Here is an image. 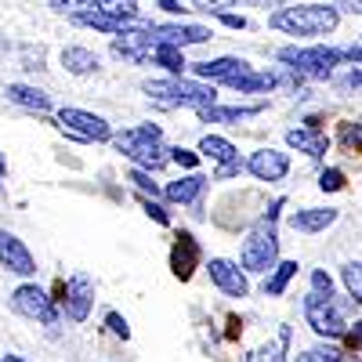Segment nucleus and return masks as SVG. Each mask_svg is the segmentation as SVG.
I'll return each mask as SVG.
<instances>
[{"label":"nucleus","instance_id":"obj_7","mask_svg":"<svg viewBox=\"0 0 362 362\" xmlns=\"http://www.w3.org/2000/svg\"><path fill=\"white\" fill-rule=\"evenodd\" d=\"M58 127H62L69 138H76V141H112L109 119L87 112V109H76V105L58 109Z\"/></svg>","mask_w":362,"mask_h":362},{"label":"nucleus","instance_id":"obj_42","mask_svg":"<svg viewBox=\"0 0 362 362\" xmlns=\"http://www.w3.org/2000/svg\"><path fill=\"white\" fill-rule=\"evenodd\" d=\"M221 22H225V25H232V29H247V18H243V15H232V11H228V15H221Z\"/></svg>","mask_w":362,"mask_h":362},{"label":"nucleus","instance_id":"obj_46","mask_svg":"<svg viewBox=\"0 0 362 362\" xmlns=\"http://www.w3.org/2000/svg\"><path fill=\"white\" fill-rule=\"evenodd\" d=\"M0 362H29V358H22V355H4Z\"/></svg>","mask_w":362,"mask_h":362},{"label":"nucleus","instance_id":"obj_23","mask_svg":"<svg viewBox=\"0 0 362 362\" xmlns=\"http://www.w3.org/2000/svg\"><path fill=\"white\" fill-rule=\"evenodd\" d=\"M297 261H279L276 268L264 276V297H283L286 293V286H290V279L297 276Z\"/></svg>","mask_w":362,"mask_h":362},{"label":"nucleus","instance_id":"obj_14","mask_svg":"<svg viewBox=\"0 0 362 362\" xmlns=\"http://www.w3.org/2000/svg\"><path fill=\"white\" fill-rule=\"evenodd\" d=\"M247 170L257 181H283L290 174V156L279 153V148H257V153L247 160Z\"/></svg>","mask_w":362,"mask_h":362},{"label":"nucleus","instance_id":"obj_6","mask_svg":"<svg viewBox=\"0 0 362 362\" xmlns=\"http://www.w3.org/2000/svg\"><path fill=\"white\" fill-rule=\"evenodd\" d=\"M305 319H308V326L315 329V334L326 337V341H344V337H348V326H351V322H344V315H341L337 297L315 293V290L305 297Z\"/></svg>","mask_w":362,"mask_h":362},{"label":"nucleus","instance_id":"obj_13","mask_svg":"<svg viewBox=\"0 0 362 362\" xmlns=\"http://www.w3.org/2000/svg\"><path fill=\"white\" fill-rule=\"evenodd\" d=\"M62 305H66V315L73 322H83L90 315V305H95V283L87 276H73L66 283V293H62Z\"/></svg>","mask_w":362,"mask_h":362},{"label":"nucleus","instance_id":"obj_17","mask_svg":"<svg viewBox=\"0 0 362 362\" xmlns=\"http://www.w3.org/2000/svg\"><path fill=\"white\" fill-rule=\"evenodd\" d=\"M286 145L297 148V153H305V156H326L329 138L319 127H297V131H286Z\"/></svg>","mask_w":362,"mask_h":362},{"label":"nucleus","instance_id":"obj_15","mask_svg":"<svg viewBox=\"0 0 362 362\" xmlns=\"http://www.w3.org/2000/svg\"><path fill=\"white\" fill-rule=\"evenodd\" d=\"M196 264H199V243H196L189 232H181L174 239V247H170V272H174L181 283H185V279H192Z\"/></svg>","mask_w":362,"mask_h":362},{"label":"nucleus","instance_id":"obj_19","mask_svg":"<svg viewBox=\"0 0 362 362\" xmlns=\"http://www.w3.org/2000/svg\"><path fill=\"white\" fill-rule=\"evenodd\" d=\"M73 22L76 25H90V29H102V33H112V37H119V33H127V29L134 25L131 18H116V15H105V11H80V15H73Z\"/></svg>","mask_w":362,"mask_h":362},{"label":"nucleus","instance_id":"obj_4","mask_svg":"<svg viewBox=\"0 0 362 362\" xmlns=\"http://www.w3.org/2000/svg\"><path fill=\"white\" fill-rule=\"evenodd\" d=\"M112 148L124 153L141 170H160L170 160V148H163L160 124H138V127H131L124 134H112Z\"/></svg>","mask_w":362,"mask_h":362},{"label":"nucleus","instance_id":"obj_32","mask_svg":"<svg viewBox=\"0 0 362 362\" xmlns=\"http://www.w3.org/2000/svg\"><path fill=\"white\" fill-rule=\"evenodd\" d=\"M239 0H192L196 11H206V15H228V8H235Z\"/></svg>","mask_w":362,"mask_h":362},{"label":"nucleus","instance_id":"obj_37","mask_svg":"<svg viewBox=\"0 0 362 362\" xmlns=\"http://www.w3.org/2000/svg\"><path fill=\"white\" fill-rule=\"evenodd\" d=\"M312 290H315V293H329V297H334V279H329L322 268H315V272H312Z\"/></svg>","mask_w":362,"mask_h":362},{"label":"nucleus","instance_id":"obj_22","mask_svg":"<svg viewBox=\"0 0 362 362\" xmlns=\"http://www.w3.org/2000/svg\"><path fill=\"white\" fill-rule=\"evenodd\" d=\"M199 153H203L206 160H214L218 167H225V163H235V160H239V148H235L228 138H218V134H206V138L199 141Z\"/></svg>","mask_w":362,"mask_h":362},{"label":"nucleus","instance_id":"obj_24","mask_svg":"<svg viewBox=\"0 0 362 362\" xmlns=\"http://www.w3.org/2000/svg\"><path fill=\"white\" fill-rule=\"evenodd\" d=\"M62 66L76 76H87V73H95L98 69V54L95 51H87V47H66L62 51Z\"/></svg>","mask_w":362,"mask_h":362},{"label":"nucleus","instance_id":"obj_5","mask_svg":"<svg viewBox=\"0 0 362 362\" xmlns=\"http://www.w3.org/2000/svg\"><path fill=\"white\" fill-rule=\"evenodd\" d=\"M279 62L286 69H293L297 76L326 80L341 69V62H348V51H337V47H283Z\"/></svg>","mask_w":362,"mask_h":362},{"label":"nucleus","instance_id":"obj_36","mask_svg":"<svg viewBox=\"0 0 362 362\" xmlns=\"http://www.w3.org/2000/svg\"><path fill=\"white\" fill-rule=\"evenodd\" d=\"M170 160H174L177 167H185V170H192V167L199 163V156L192 153V148H170Z\"/></svg>","mask_w":362,"mask_h":362},{"label":"nucleus","instance_id":"obj_40","mask_svg":"<svg viewBox=\"0 0 362 362\" xmlns=\"http://www.w3.org/2000/svg\"><path fill=\"white\" fill-rule=\"evenodd\" d=\"M243 170H247V163H243V160H235V163H225V167H218V170H214V181H228V177L243 174Z\"/></svg>","mask_w":362,"mask_h":362},{"label":"nucleus","instance_id":"obj_10","mask_svg":"<svg viewBox=\"0 0 362 362\" xmlns=\"http://www.w3.org/2000/svg\"><path fill=\"white\" fill-rule=\"evenodd\" d=\"M196 80H210V83H235L239 76L250 73L247 58H214V62H192L189 66Z\"/></svg>","mask_w":362,"mask_h":362},{"label":"nucleus","instance_id":"obj_20","mask_svg":"<svg viewBox=\"0 0 362 362\" xmlns=\"http://www.w3.org/2000/svg\"><path fill=\"white\" fill-rule=\"evenodd\" d=\"M203 189H206V177L203 174H185V177L170 181V185L163 189V196L170 203H196L203 196Z\"/></svg>","mask_w":362,"mask_h":362},{"label":"nucleus","instance_id":"obj_34","mask_svg":"<svg viewBox=\"0 0 362 362\" xmlns=\"http://www.w3.org/2000/svg\"><path fill=\"white\" fill-rule=\"evenodd\" d=\"M105 326L112 329V334H116L119 341H127V337H131V329H127V319L119 315V312H109V315H105Z\"/></svg>","mask_w":362,"mask_h":362},{"label":"nucleus","instance_id":"obj_48","mask_svg":"<svg viewBox=\"0 0 362 362\" xmlns=\"http://www.w3.org/2000/svg\"><path fill=\"white\" fill-rule=\"evenodd\" d=\"M0 181H4V170H0Z\"/></svg>","mask_w":362,"mask_h":362},{"label":"nucleus","instance_id":"obj_33","mask_svg":"<svg viewBox=\"0 0 362 362\" xmlns=\"http://www.w3.org/2000/svg\"><path fill=\"white\" fill-rule=\"evenodd\" d=\"M131 181H134V185H138L145 196H148V192H153V199H156V196H163V189H160L156 181L148 177V170H141V167H134V170H131Z\"/></svg>","mask_w":362,"mask_h":362},{"label":"nucleus","instance_id":"obj_1","mask_svg":"<svg viewBox=\"0 0 362 362\" xmlns=\"http://www.w3.org/2000/svg\"><path fill=\"white\" fill-rule=\"evenodd\" d=\"M148 102H156L160 109H210L218 102L214 83L196 80V76H163V80H148L145 83Z\"/></svg>","mask_w":362,"mask_h":362},{"label":"nucleus","instance_id":"obj_21","mask_svg":"<svg viewBox=\"0 0 362 362\" xmlns=\"http://www.w3.org/2000/svg\"><path fill=\"white\" fill-rule=\"evenodd\" d=\"M8 98L22 109H33V112H47L51 109V98L44 95V90L29 87V83H8Z\"/></svg>","mask_w":362,"mask_h":362},{"label":"nucleus","instance_id":"obj_41","mask_svg":"<svg viewBox=\"0 0 362 362\" xmlns=\"http://www.w3.org/2000/svg\"><path fill=\"white\" fill-rule=\"evenodd\" d=\"M334 8L348 15H362V0H334Z\"/></svg>","mask_w":362,"mask_h":362},{"label":"nucleus","instance_id":"obj_29","mask_svg":"<svg viewBox=\"0 0 362 362\" xmlns=\"http://www.w3.org/2000/svg\"><path fill=\"white\" fill-rule=\"evenodd\" d=\"M341 145L348 153H362V124H341Z\"/></svg>","mask_w":362,"mask_h":362},{"label":"nucleus","instance_id":"obj_9","mask_svg":"<svg viewBox=\"0 0 362 362\" xmlns=\"http://www.w3.org/2000/svg\"><path fill=\"white\" fill-rule=\"evenodd\" d=\"M206 272H210V279H214V286H218L225 297H247V293H250V279H247L243 264H235V261H228V257H210Z\"/></svg>","mask_w":362,"mask_h":362},{"label":"nucleus","instance_id":"obj_31","mask_svg":"<svg viewBox=\"0 0 362 362\" xmlns=\"http://www.w3.org/2000/svg\"><path fill=\"white\" fill-rule=\"evenodd\" d=\"M315 351H319L322 362H362V355L344 351V348H334V344H322V348H315Z\"/></svg>","mask_w":362,"mask_h":362},{"label":"nucleus","instance_id":"obj_43","mask_svg":"<svg viewBox=\"0 0 362 362\" xmlns=\"http://www.w3.org/2000/svg\"><path fill=\"white\" fill-rule=\"evenodd\" d=\"M160 8H163L167 15H181V11H185V8L177 4V0H160Z\"/></svg>","mask_w":362,"mask_h":362},{"label":"nucleus","instance_id":"obj_16","mask_svg":"<svg viewBox=\"0 0 362 362\" xmlns=\"http://www.w3.org/2000/svg\"><path fill=\"white\" fill-rule=\"evenodd\" d=\"M334 221H337L334 206H305V210H297V214L290 218V228L300 232V235H315V232H326Z\"/></svg>","mask_w":362,"mask_h":362},{"label":"nucleus","instance_id":"obj_39","mask_svg":"<svg viewBox=\"0 0 362 362\" xmlns=\"http://www.w3.org/2000/svg\"><path fill=\"white\" fill-rule=\"evenodd\" d=\"M344 341H348V348H351L355 355H362V319H355V322L348 326V337H344Z\"/></svg>","mask_w":362,"mask_h":362},{"label":"nucleus","instance_id":"obj_30","mask_svg":"<svg viewBox=\"0 0 362 362\" xmlns=\"http://www.w3.org/2000/svg\"><path fill=\"white\" fill-rule=\"evenodd\" d=\"M344 185H348V181H344V170H337V167H329V170L319 174V189H322V192H341Z\"/></svg>","mask_w":362,"mask_h":362},{"label":"nucleus","instance_id":"obj_44","mask_svg":"<svg viewBox=\"0 0 362 362\" xmlns=\"http://www.w3.org/2000/svg\"><path fill=\"white\" fill-rule=\"evenodd\" d=\"M348 62L362 66V47H348Z\"/></svg>","mask_w":362,"mask_h":362},{"label":"nucleus","instance_id":"obj_2","mask_svg":"<svg viewBox=\"0 0 362 362\" xmlns=\"http://www.w3.org/2000/svg\"><path fill=\"white\" fill-rule=\"evenodd\" d=\"M279 210H283V199L272 203L268 214H261L257 225L247 232L243 250H239V264H243V272H264L268 276V272L279 264V232H276Z\"/></svg>","mask_w":362,"mask_h":362},{"label":"nucleus","instance_id":"obj_3","mask_svg":"<svg viewBox=\"0 0 362 362\" xmlns=\"http://www.w3.org/2000/svg\"><path fill=\"white\" fill-rule=\"evenodd\" d=\"M341 22V11L334 4H297V8H279L276 15L268 18L272 29L279 33H290V37H326L334 33Z\"/></svg>","mask_w":362,"mask_h":362},{"label":"nucleus","instance_id":"obj_25","mask_svg":"<svg viewBox=\"0 0 362 362\" xmlns=\"http://www.w3.org/2000/svg\"><path fill=\"white\" fill-rule=\"evenodd\" d=\"M279 80H276V73H247V76H239L235 83H228L232 90H239V95H264V90H272Z\"/></svg>","mask_w":362,"mask_h":362},{"label":"nucleus","instance_id":"obj_28","mask_svg":"<svg viewBox=\"0 0 362 362\" xmlns=\"http://www.w3.org/2000/svg\"><path fill=\"white\" fill-rule=\"evenodd\" d=\"M341 279H344V286H348V293L362 305V264L358 261H348L344 268H341Z\"/></svg>","mask_w":362,"mask_h":362},{"label":"nucleus","instance_id":"obj_26","mask_svg":"<svg viewBox=\"0 0 362 362\" xmlns=\"http://www.w3.org/2000/svg\"><path fill=\"white\" fill-rule=\"evenodd\" d=\"M153 62L156 66H163L170 76H181L192 62H185V54H181V47H167V44H156V51H153Z\"/></svg>","mask_w":362,"mask_h":362},{"label":"nucleus","instance_id":"obj_11","mask_svg":"<svg viewBox=\"0 0 362 362\" xmlns=\"http://www.w3.org/2000/svg\"><path fill=\"white\" fill-rule=\"evenodd\" d=\"M148 29V37H153V44H167V47H189V44H206L210 37V29L206 25H145Z\"/></svg>","mask_w":362,"mask_h":362},{"label":"nucleus","instance_id":"obj_35","mask_svg":"<svg viewBox=\"0 0 362 362\" xmlns=\"http://www.w3.org/2000/svg\"><path fill=\"white\" fill-rule=\"evenodd\" d=\"M47 4H51L54 11H62V15H80V11H87V0H47Z\"/></svg>","mask_w":362,"mask_h":362},{"label":"nucleus","instance_id":"obj_27","mask_svg":"<svg viewBox=\"0 0 362 362\" xmlns=\"http://www.w3.org/2000/svg\"><path fill=\"white\" fill-rule=\"evenodd\" d=\"M95 8L105 11V15H116V18H138V8H134V0H95Z\"/></svg>","mask_w":362,"mask_h":362},{"label":"nucleus","instance_id":"obj_38","mask_svg":"<svg viewBox=\"0 0 362 362\" xmlns=\"http://www.w3.org/2000/svg\"><path fill=\"white\" fill-rule=\"evenodd\" d=\"M141 203H145V214L153 218L156 225H170V214H167V210H163L156 199H141Z\"/></svg>","mask_w":362,"mask_h":362},{"label":"nucleus","instance_id":"obj_8","mask_svg":"<svg viewBox=\"0 0 362 362\" xmlns=\"http://www.w3.org/2000/svg\"><path fill=\"white\" fill-rule=\"evenodd\" d=\"M11 308L25 319H33L40 326H58V308H54V300L37 286V283H22L15 293H11Z\"/></svg>","mask_w":362,"mask_h":362},{"label":"nucleus","instance_id":"obj_47","mask_svg":"<svg viewBox=\"0 0 362 362\" xmlns=\"http://www.w3.org/2000/svg\"><path fill=\"white\" fill-rule=\"evenodd\" d=\"M254 4H283V0H254Z\"/></svg>","mask_w":362,"mask_h":362},{"label":"nucleus","instance_id":"obj_18","mask_svg":"<svg viewBox=\"0 0 362 362\" xmlns=\"http://www.w3.org/2000/svg\"><path fill=\"white\" fill-rule=\"evenodd\" d=\"M264 109V102H257V105H210V109H199V119L203 124H243V119H250V116H257Z\"/></svg>","mask_w":362,"mask_h":362},{"label":"nucleus","instance_id":"obj_45","mask_svg":"<svg viewBox=\"0 0 362 362\" xmlns=\"http://www.w3.org/2000/svg\"><path fill=\"white\" fill-rule=\"evenodd\" d=\"M297 362H322V358H319V351L312 348V351H305V355H297Z\"/></svg>","mask_w":362,"mask_h":362},{"label":"nucleus","instance_id":"obj_12","mask_svg":"<svg viewBox=\"0 0 362 362\" xmlns=\"http://www.w3.org/2000/svg\"><path fill=\"white\" fill-rule=\"evenodd\" d=\"M0 264H4L8 272H15V276H33L37 272L33 254H29V247L15 232H0Z\"/></svg>","mask_w":362,"mask_h":362}]
</instances>
